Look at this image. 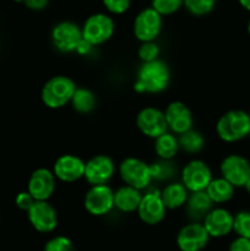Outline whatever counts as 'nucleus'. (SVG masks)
<instances>
[{"label":"nucleus","mask_w":250,"mask_h":251,"mask_svg":"<svg viewBox=\"0 0 250 251\" xmlns=\"http://www.w3.org/2000/svg\"><path fill=\"white\" fill-rule=\"evenodd\" d=\"M171 81V71L168 65L163 60L142 63L137 71L136 81L134 83V90L137 93H150L157 95L168 87Z\"/></svg>","instance_id":"nucleus-1"},{"label":"nucleus","mask_w":250,"mask_h":251,"mask_svg":"<svg viewBox=\"0 0 250 251\" xmlns=\"http://www.w3.org/2000/svg\"><path fill=\"white\" fill-rule=\"evenodd\" d=\"M216 134L227 144H235L249 137L250 119L248 112L242 109L225 112L216 123Z\"/></svg>","instance_id":"nucleus-2"},{"label":"nucleus","mask_w":250,"mask_h":251,"mask_svg":"<svg viewBox=\"0 0 250 251\" xmlns=\"http://www.w3.org/2000/svg\"><path fill=\"white\" fill-rule=\"evenodd\" d=\"M76 88L75 82L68 76H53L42 87V102L49 109H60L71 102Z\"/></svg>","instance_id":"nucleus-3"},{"label":"nucleus","mask_w":250,"mask_h":251,"mask_svg":"<svg viewBox=\"0 0 250 251\" xmlns=\"http://www.w3.org/2000/svg\"><path fill=\"white\" fill-rule=\"evenodd\" d=\"M82 38L93 47L107 43L115 33L114 19L107 12H95L83 22Z\"/></svg>","instance_id":"nucleus-4"},{"label":"nucleus","mask_w":250,"mask_h":251,"mask_svg":"<svg viewBox=\"0 0 250 251\" xmlns=\"http://www.w3.org/2000/svg\"><path fill=\"white\" fill-rule=\"evenodd\" d=\"M163 28V17L151 6L140 10L132 22V32L137 41L154 42Z\"/></svg>","instance_id":"nucleus-5"},{"label":"nucleus","mask_w":250,"mask_h":251,"mask_svg":"<svg viewBox=\"0 0 250 251\" xmlns=\"http://www.w3.org/2000/svg\"><path fill=\"white\" fill-rule=\"evenodd\" d=\"M119 174L125 185H129L140 191L146 189L153 180L150 164L137 157L125 158L119 166Z\"/></svg>","instance_id":"nucleus-6"},{"label":"nucleus","mask_w":250,"mask_h":251,"mask_svg":"<svg viewBox=\"0 0 250 251\" xmlns=\"http://www.w3.org/2000/svg\"><path fill=\"white\" fill-rule=\"evenodd\" d=\"M50 39L58 50L63 53H73L76 51L78 43L82 41V31L74 21L64 20L54 25L50 32Z\"/></svg>","instance_id":"nucleus-7"},{"label":"nucleus","mask_w":250,"mask_h":251,"mask_svg":"<svg viewBox=\"0 0 250 251\" xmlns=\"http://www.w3.org/2000/svg\"><path fill=\"white\" fill-rule=\"evenodd\" d=\"M220 171L221 176L235 189L244 188L245 183L250 179V161L242 154H228L221 162Z\"/></svg>","instance_id":"nucleus-8"},{"label":"nucleus","mask_w":250,"mask_h":251,"mask_svg":"<svg viewBox=\"0 0 250 251\" xmlns=\"http://www.w3.org/2000/svg\"><path fill=\"white\" fill-rule=\"evenodd\" d=\"M212 179L210 167L201 159L190 161L181 172V184L190 193L205 191Z\"/></svg>","instance_id":"nucleus-9"},{"label":"nucleus","mask_w":250,"mask_h":251,"mask_svg":"<svg viewBox=\"0 0 250 251\" xmlns=\"http://www.w3.org/2000/svg\"><path fill=\"white\" fill-rule=\"evenodd\" d=\"M83 206L96 217L107 215L114 208V191L108 185L91 186L83 199Z\"/></svg>","instance_id":"nucleus-10"},{"label":"nucleus","mask_w":250,"mask_h":251,"mask_svg":"<svg viewBox=\"0 0 250 251\" xmlns=\"http://www.w3.org/2000/svg\"><path fill=\"white\" fill-rule=\"evenodd\" d=\"M115 173L114 161L105 154H97L85 163L83 178L91 186L107 185Z\"/></svg>","instance_id":"nucleus-11"},{"label":"nucleus","mask_w":250,"mask_h":251,"mask_svg":"<svg viewBox=\"0 0 250 251\" xmlns=\"http://www.w3.org/2000/svg\"><path fill=\"white\" fill-rule=\"evenodd\" d=\"M136 126L142 135L150 139H157L168 132L164 112L156 107H146L136 115Z\"/></svg>","instance_id":"nucleus-12"},{"label":"nucleus","mask_w":250,"mask_h":251,"mask_svg":"<svg viewBox=\"0 0 250 251\" xmlns=\"http://www.w3.org/2000/svg\"><path fill=\"white\" fill-rule=\"evenodd\" d=\"M56 188V178L53 171L37 168L27 181V191L36 201H48Z\"/></svg>","instance_id":"nucleus-13"},{"label":"nucleus","mask_w":250,"mask_h":251,"mask_svg":"<svg viewBox=\"0 0 250 251\" xmlns=\"http://www.w3.org/2000/svg\"><path fill=\"white\" fill-rule=\"evenodd\" d=\"M210 240L202 223L191 222L184 226L176 235V245L180 251H201Z\"/></svg>","instance_id":"nucleus-14"},{"label":"nucleus","mask_w":250,"mask_h":251,"mask_svg":"<svg viewBox=\"0 0 250 251\" xmlns=\"http://www.w3.org/2000/svg\"><path fill=\"white\" fill-rule=\"evenodd\" d=\"M29 223L39 233H51L58 226L56 211L48 201H36L27 212Z\"/></svg>","instance_id":"nucleus-15"},{"label":"nucleus","mask_w":250,"mask_h":251,"mask_svg":"<svg viewBox=\"0 0 250 251\" xmlns=\"http://www.w3.org/2000/svg\"><path fill=\"white\" fill-rule=\"evenodd\" d=\"M168 130L175 135H181L193 129L194 118L191 110L180 100H174L164 110Z\"/></svg>","instance_id":"nucleus-16"},{"label":"nucleus","mask_w":250,"mask_h":251,"mask_svg":"<svg viewBox=\"0 0 250 251\" xmlns=\"http://www.w3.org/2000/svg\"><path fill=\"white\" fill-rule=\"evenodd\" d=\"M140 220L149 226H156L161 223L166 217L167 208L162 201L159 193L150 191L142 195L141 202L137 208Z\"/></svg>","instance_id":"nucleus-17"},{"label":"nucleus","mask_w":250,"mask_h":251,"mask_svg":"<svg viewBox=\"0 0 250 251\" xmlns=\"http://www.w3.org/2000/svg\"><path fill=\"white\" fill-rule=\"evenodd\" d=\"M85 163L75 154H63L54 162L53 173L63 183H75L83 178Z\"/></svg>","instance_id":"nucleus-18"},{"label":"nucleus","mask_w":250,"mask_h":251,"mask_svg":"<svg viewBox=\"0 0 250 251\" xmlns=\"http://www.w3.org/2000/svg\"><path fill=\"white\" fill-rule=\"evenodd\" d=\"M203 227L210 238H223L233 232V215L223 207L212 208L203 218Z\"/></svg>","instance_id":"nucleus-19"},{"label":"nucleus","mask_w":250,"mask_h":251,"mask_svg":"<svg viewBox=\"0 0 250 251\" xmlns=\"http://www.w3.org/2000/svg\"><path fill=\"white\" fill-rule=\"evenodd\" d=\"M141 199L140 190L129 185H123L114 191V207L124 213L136 212Z\"/></svg>","instance_id":"nucleus-20"},{"label":"nucleus","mask_w":250,"mask_h":251,"mask_svg":"<svg viewBox=\"0 0 250 251\" xmlns=\"http://www.w3.org/2000/svg\"><path fill=\"white\" fill-rule=\"evenodd\" d=\"M189 191L181 183H171L159 193L167 210H176L184 206L188 201Z\"/></svg>","instance_id":"nucleus-21"},{"label":"nucleus","mask_w":250,"mask_h":251,"mask_svg":"<svg viewBox=\"0 0 250 251\" xmlns=\"http://www.w3.org/2000/svg\"><path fill=\"white\" fill-rule=\"evenodd\" d=\"M205 193L210 198L213 203L222 205V203L229 202L234 198L235 188L230 183H228L222 176L220 178H213L208 186L206 188Z\"/></svg>","instance_id":"nucleus-22"},{"label":"nucleus","mask_w":250,"mask_h":251,"mask_svg":"<svg viewBox=\"0 0 250 251\" xmlns=\"http://www.w3.org/2000/svg\"><path fill=\"white\" fill-rule=\"evenodd\" d=\"M186 212L193 220H203L213 208V202L205 191L191 193L186 201Z\"/></svg>","instance_id":"nucleus-23"},{"label":"nucleus","mask_w":250,"mask_h":251,"mask_svg":"<svg viewBox=\"0 0 250 251\" xmlns=\"http://www.w3.org/2000/svg\"><path fill=\"white\" fill-rule=\"evenodd\" d=\"M179 150L180 149H179L178 137H175L171 132H166L154 139V152L163 161L174 158Z\"/></svg>","instance_id":"nucleus-24"},{"label":"nucleus","mask_w":250,"mask_h":251,"mask_svg":"<svg viewBox=\"0 0 250 251\" xmlns=\"http://www.w3.org/2000/svg\"><path fill=\"white\" fill-rule=\"evenodd\" d=\"M71 105L80 114H88L96 108V96L91 90L86 87H77L73 98Z\"/></svg>","instance_id":"nucleus-25"},{"label":"nucleus","mask_w":250,"mask_h":251,"mask_svg":"<svg viewBox=\"0 0 250 251\" xmlns=\"http://www.w3.org/2000/svg\"><path fill=\"white\" fill-rule=\"evenodd\" d=\"M179 149L188 153H199L205 146V139L202 135L196 130L191 129L178 137Z\"/></svg>","instance_id":"nucleus-26"},{"label":"nucleus","mask_w":250,"mask_h":251,"mask_svg":"<svg viewBox=\"0 0 250 251\" xmlns=\"http://www.w3.org/2000/svg\"><path fill=\"white\" fill-rule=\"evenodd\" d=\"M216 2L217 0H184V9L193 16L202 17L213 11Z\"/></svg>","instance_id":"nucleus-27"},{"label":"nucleus","mask_w":250,"mask_h":251,"mask_svg":"<svg viewBox=\"0 0 250 251\" xmlns=\"http://www.w3.org/2000/svg\"><path fill=\"white\" fill-rule=\"evenodd\" d=\"M152 9L156 10L162 17L172 16L184 7V0H151Z\"/></svg>","instance_id":"nucleus-28"},{"label":"nucleus","mask_w":250,"mask_h":251,"mask_svg":"<svg viewBox=\"0 0 250 251\" xmlns=\"http://www.w3.org/2000/svg\"><path fill=\"white\" fill-rule=\"evenodd\" d=\"M233 232L237 237L250 239V211L243 210L233 216Z\"/></svg>","instance_id":"nucleus-29"},{"label":"nucleus","mask_w":250,"mask_h":251,"mask_svg":"<svg viewBox=\"0 0 250 251\" xmlns=\"http://www.w3.org/2000/svg\"><path fill=\"white\" fill-rule=\"evenodd\" d=\"M137 55H139L140 60L142 63H150V61L157 60L159 55L158 44L156 43V41L141 43V46L139 47V50H137Z\"/></svg>","instance_id":"nucleus-30"},{"label":"nucleus","mask_w":250,"mask_h":251,"mask_svg":"<svg viewBox=\"0 0 250 251\" xmlns=\"http://www.w3.org/2000/svg\"><path fill=\"white\" fill-rule=\"evenodd\" d=\"M103 7L109 15H124L131 6V0H100Z\"/></svg>","instance_id":"nucleus-31"},{"label":"nucleus","mask_w":250,"mask_h":251,"mask_svg":"<svg viewBox=\"0 0 250 251\" xmlns=\"http://www.w3.org/2000/svg\"><path fill=\"white\" fill-rule=\"evenodd\" d=\"M44 251H74V245L69 238L58 235L47 242Z\"/></svg>","instance_id":"nucleus-32"},{"label":"nucleus","mask_w":250,"mask_h":251,"mask_svg":"<svg viewBox=\"0 0 250 251\" xmlns=\"http://www.w3.org/2000/svg\"><path fill=\"white\" fill-rule=\"evenodd\" d=\"M34 202H36V200L32 198L31 194L27 190L21 191L15 198V205L17 206V208H20L21 211H25V212H28L29 208L33 206Z\"/></svg>","instance_id":"nucleus-33"},{"label":"nucleus","mask_w":250,"mask_h":251,"mask_svg":"<svg viewBox=\"0 0 250 251\" xmlns=\"http://www.w3.org/2000/svg\"><path fill=\"white\" fill-rule=\"evenodd\" d=\"M228 251H250V239L237 237L229 244Z\"/></svg>","instance_id":"nucleus-34"},{"label":"nucleus","mask_w":250,"mask_h":251,"mask_svg":"<svg viewBox=\"0 0 250 251\" xmlns=\"http://www.w3.org/2000/svg\"><path fill=\"white\" fill-rule=\"evenodd\" d=\"M24 4L32 11H42L49 5V0H24Z\"/></svg>","instance_id":"nucleus-35"},{"label":"nucleus","mask_w":250,"mask_h":251,"mask_svg":"<svg viewBox=\"0 0 250 251\" xmlns=\"http://www.w3.org/2000/svg\"><path fill=\"white\" fill-rule=\"evenodd\" d=\"M92 48V44H90L87 41H85V39L82 38V41L78 43L77 48H76V53H77L78 55H87L88 53H91Z\"/></svg>","instance_id":"nucleus-36"},{"label":"nucleus","mask_w":250,"mask_h":251,"mask_svg":"<svg viewBox=\"0 0 250 251\" xmlns=\"http://www.w3.org/2000/svg\"><path fill=\"white\" fill-rule=\"evenodd\" d=\"M238 4H239L245 11L250 12V0H238Z\"/></svg>","instance_id":"nucleus-37"},{"label":"nucleus","mask_w":250,"mask_h":251,"mask_svg":"<svg viewBox=\"0 0 250 251\" xmlns=\"http://www.w3.org/2000/svg\"><path fill=\"white\" fill-rule=\"evenodd\" d=\"M244 190L247 191V193L249 194V195H250V179H249V180L247 181V183H245V185H244Z\"/></svg>","instance_id":"nucleus-38"},{"label":"nucleus","mask_w":250,"mask_h":251,"mask_svg":"<svg viewBox=\"0 0 250 251\" xmlns=\"http://www.w3.org/2000/svg\"><path fill=\"white\" fill-rule=\"evenodd\" d=\"M247 32H248V36L250 37V19H249V21H248V25H247Z\"/></svg>","instance_id":"nucleus-39"},{"label":"nucleus","mask_w":250,"mask_h":251,"mask_svg":"<svg viewBox=\"0 0 250 251\" xmlns=\"http://www.w3.org/2000/svg\"><path fill=\"white\" fill-rule=\"evenodd\" d=\"M15 2H21V4H24V0H14Z\"/></svg>","instance_id":"nucleus-40"},{"label":"nucleus","mask_w":250,"mask_h":251,"mask_svg":"<svg viewBox=\"0 0 250 251\" xmlns=\"http://www.w3.org/2000/svg\"><path fill=\"white\" fill-rule=\"evenodd\" d=\"M248 115H249V119H250V109H249V112H248Z\"/></svg>","instance_id":"nucleus-41"},{"label":"nucleus","mask_w":250,"mask_h":251,"mask_svg":"<svg viewBox=\"0 0 250 251\" xmlns=\"http://www.w3.org/2000/svg\"><path fill=\"white\" fill-rule=\"evenodd\" d=\"M249 137H250V134H249Z\"/></svg>","instance_id":"nucleus-42"}]
</instances>
